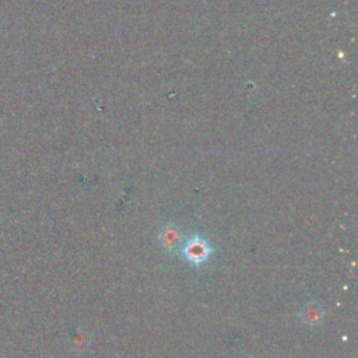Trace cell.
<instances>
[{
	"instance_id": "obj_3",
	"label": "cell",
	"mask_w": 358,
	"mask_h": 358,
	"mask_svg": "<svg viewBox=\"0 0 358 358\" xmlns=\"http://www.w3.org/2000/svg\"><path fill=\"white\" fill-rule=\"evenodd\" d=\"M302 320L310 326H315L317 323L322 322V316H323V309L322 306L316 305V303H308L306 306H303L302 309Z\"/></svg>"
},
{
	"instance_id": "obj_2",
	"label": "cell",
	"mask_w": 358,
	"mask_h": 358,
	"mask_svg": "<svg viewBox=\"0 0 358 358\" xmlns=\"http://www.w3.org/2000/svg\"><path fill=\"white\" fill-rule=\"evenodd\" d=\"M159 241L166 249L173 250L180 243V232L176 227L166 225L159 234Z\"/></svg>"
},
{
	"instance_id": "obj_1",
	"label": "cell",
	"mask_w": 358,
	"mask_h": 358,
	"mask_svg": "<svg viewBox=\"0 0 358 358\" xmlns=\"http://www.w3.org/2000/svg\"><path fill=\"white\" fill-rule=\"evenodd\" d=\"M182 253L190 264L200 266L208 260L211 255V248L207 243V241H204L200 236H194L186 242Z\"/></svg>"
}]
</instances>
